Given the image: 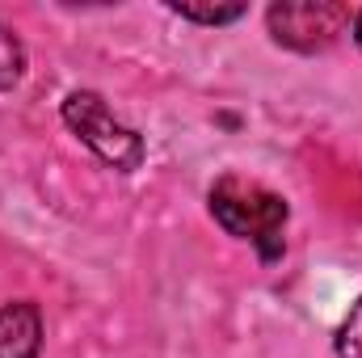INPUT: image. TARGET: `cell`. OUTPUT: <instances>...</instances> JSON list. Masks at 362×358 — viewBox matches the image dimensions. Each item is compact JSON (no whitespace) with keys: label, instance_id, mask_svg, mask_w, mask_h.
Returning a JSON list of instances; mask_svg holds the SVG:
<instances>
[{"label":"cell","instance_id":"obj_1","mask_svg":"<svg viewBox=\"0 0 362 358\" xmlns=\"http://www.w3.org/2000/svg\"><path fill=\"white\" fill-rule=\"evenodd\" d=\"M211 215L215 224L236 236V241H249L262 262H274L282 253V232H286V219H291V207L282 194L266 190L262 181H249V178H219L211 185Z\"/></svg>","mask_w":362,"mask_h":358},{"label":"cell","instance_id":"obj_2","mask_svg":"<svg viewBox=\"0 0 362 358\" xmlns=\"http://www.w3.org/2000/svg\"><path fill=\"white\" fill-rule=\"evenodd\" d=\"M59 114H64L68 131L89 148L101 165H110V169H118V173H135V169L144 165V156H148L144 135H139L135 127H127V122L105 105L101 93H89V89L68 93L64 105H59Z\"/></svg>","mask_w":362,"mask_h":358},{"label":"cell","instance_id":"obj_3","mask_svg":"<svg viewBox=\"0 0 362 358\" xmlns=\"http://www.w3.org/2000/svg\"><path fill=\"white\" fill-rule=\"evenodd\" d=\"M270 34L278 47L291 51H325L346 25H354V13L333 0H286L266 13Z\"/></svg>","mask_w":362,"mask_h":358},{"label":"cell","instance_id":"obj_4","mask_svg":"<svg viewBox=\"0 0 362 358\" xmlns=\"http://www.w3.org/2000/svg\"><path fill=\"white\" fill-rule=\"evenodd\" d=\"M42 350V316L30 299L0 304V358H38Z\"/></svg>","mask_w":362,"mask_h":358},{"label":"cell","instance_id":"obj_5","mask_svg":"<svg viewBox=\"0 0 362 358\" xmlns=\"http://www.w3.org/2000/svg\"><path fill=\"white\" fill-rule=\"evenodd\" d=\"M21 76H25V47L8 25H0V93L21 85Z\"/></svg>","mask_w":362,"mask_h":358},{"label":"cell","instance_id":"obj_6","mask_svg":"<svg viewBox=\"0 0 362 358\" xmlns=\"http://www.w3.org/2000/svg\"><path fill=\"white\" fill-rule=\"evenodd\" d=\"M185 21H202V25H228L236 17H245V4H169Z\"/></svg>","mask_w":362,"mask_h":358},{"label":"cell","instance_id":"obj_7","mask_svg":"<svg viewBox=\"0 0 362 358\" xmlns=\"http://www.w3.org/2000/svg\"><path fill=\"white\" fill-rule=\"evenodd\" d=\"M337 358H362V299L350 308V316L337 329Z\"/></svg>","mask_w":362,"mask_h":358},{"label":"cell","instance_id":"obj_8","mask_svg":"<svg viewBox=\"0 0 362 358\" xmlns=\"http://www.w3.org/2000/svg\"><path fill=\"white\" fill-rule=\"evenodd\" d=\"M354 42H358V47H362V8H358V13H354Z\"/></svg>","mask_w":362,"mask_h":358}]
</instances>
